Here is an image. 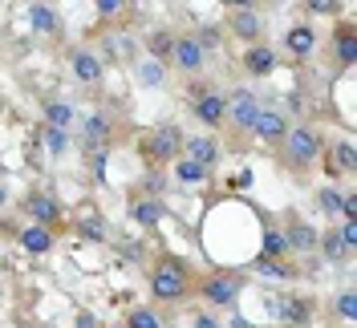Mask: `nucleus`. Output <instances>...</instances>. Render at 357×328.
Here are the masks:
<instances>
[{"label":"nucleus","mask_w":357,"mask_h":328,"mask_svg":"<svg viewBox=\"0 0 357 328\" xmlns=\"http://www.w3.org/2000/svg\"><path fill=\"white\" fill-rule=\"evenodd\" d=\"M130 219L138 227H158V223L167 219V203H162V198H134Z\"/></svg>","instance_id":"23"},{"label":"nucleus","mask_w":357,"mask_h":328,"mask_svg":"<svg viewBox=\"0 0 357 328\" xmlns=\"http://www.w3.org/2000/svg\"><path fill=\"white\" fill-rule=\"evenodd\" d=\"M325 166H329V175H354L357 171V150L349 138H341V142H325Z\"/></svg>","instance_id":"17"},{"label":"nucleus","mask_w":357,"mask_h":328,"mask_svg":"<svg viewBox=\"0 0 357 328\" xmlns=\"http://www.w3.org/2000/svg\"><path fill=\"white\" fill-rule=\"evenodd\" d=\"M110 328H122V325H110Z\"/></svg>","instance_id":"42"},{"label":"nucleus","mask_w":357,"mask_h":328,"mask_svg":"<svg viewBox=\"0 0 357 328\" xmlns=\"http://www.w3.org/2000/svg\"><path fill=\"white\" fill-rule=\"evenodd\" d=\"M289 130H292V126H289V118H284L280 109H260V114H256V122H252V138H260V142L272 146V150L289 138Z\"/></svg>","instance_id":"10"},{"label":"nucleus","mask_w":357,"mask_h":328,"mask_svg":"<svg viewBox=\"0 0 357 328\" xmlns=\"http://www.w3.org/2000/svg\"><path fill=\"white\" fill-rule=\"evenodd\" d=\"M114 134H118L114 114L110 109H93L86 122H82V146H86V150H110Z\"/></svg>","instance_id":"8"},{"label":"nucleus","mask_w":357,"mask_h":328,"mask_svg":"<svg viewBox=\"0 0 357 328\" xmlns=\"http://www.w3.org/2000/svg\"><path fill=\"white\" fill-rule=\"evenodd\" d=\"M37 328H57V325H37Z\"/></svg>","instance_id":"41"},{"label":"nucleus","mask_w":357,"mask_h":328,"mask_svg":"<svg viewBox=\"0 0 357 328\" xmlns=\"http://www.w3.org/2000/svg\"><path fill=\"white\" fill-rule=\"evenodd\" d=\"M183 158H191L195 166H203L207 175L220 166V138L215 134H195V138H187L183 142Z\"/></svg>","instance_id":"13"},{"label":"nucleus","mask_w":357,"mask_h":328,"mask_svg":"<svg viewBox=\"0 0 357 328\" xmlns=\"http://www.w3.org/2000/svg\"><path fill=\"white\" fill-rule=\"evenodd\" d=\"M175 37H178V33H171V29H155V33L146 37V53H151V61H155V65H171Z\"/></svg>","instance_id":"25"},{"label":"nucleus","mask_w":357,"mask_h":328,"mask_svg":"<svg viewBox=\"0 0 357 328\" xmlns=\"http://www.w3.org/2000/svg\"><path fill=\"white\" fill-rule=\"evenodd\" d=\"M93 13H98L102 21H114V17L130 13V4H122V0H98V4H93Z\"/></svg>","instance_id":"34"},{"label":"nucleus","mask_w":357,"mask_h":328,"mask_svg":"<svg viewBox=\"0 0 357 328\" xmlns=\"http://www.w3.org/2000/svg\"><path fill=\"white\" fill-rule=\"evenodd\" d=\"M73 231H77V240H86V243H106L110 240V223L98 215V211L82 215L77 223H73Z\"/></svg>","instance_id":"24"},{"label":"nucleus","mask_w":357,"mask_h":328,"mask_svg":"<svg viewBox=\"0 0 357 328\" xmlns=\"http://www.w3.org/2000/svg\"><path fill=\"white\" fill-rule=\"evenodd\" d=\"M69 73H73V81H82V86H98L102 77H106V61H102V53H93V49H73V57H69Z\"/></svg>","instance_id":"11"},{"label":"nucleus","mask_w":357,"mask_h":328,"mask_svg":"<svg viewBox=\"0 0 357 328\" xmlns=\"http://www.w3.org/2000/svg\"><path fill=\"white\" fill-rule=\"evenodd\" d=\"M29 24H33V33H41V37H57V33H61V13H57L53 4H29Z\"/></svg>","instance_id":"21"},{"label":"nucleus","mask_w":357,"mask_h":328,"mask_svg":"<svg viewBox=\"0 0 357 328\" xmlns=\"http://www.w3.org/2000/svg\"><path fill=\"white\" fill-rule=\"evenodd\" d=\"M191 114L207 130H223V122H227V93H220L215 86H191Z\"/></svg>","instance_id":"5"},{"label":"nucleus","mask_w":357,"mask_h":328,"mask_svg":"<svg viewBox=\"0 0 357 328\" xmlns=\"http://www.w3.org/2000/svg\"><path fill=\"white\" fill-rule=\"evenodd\" d=\"M195 267L183 256H155V263L146 267V288L155 304H183L195 296Z\"/></svg>","instance_id":"1"},{"label":"nucleus","mask_w":357,"mask_h":328,"mask_svg":"<svg viewBox=\"0 0 357 328\" xmlns=\"http://www.w3.org/2000/svg\"><path fill=\"white\" fill-rule=\"evenodd\" d=\"M37 138L45 142V150L49 154H66L69 150V130H53V126H41Z\"/></svg>","instance_id":"31"},{"label":"nucleus","mask_w":357,"mask_h":328,"mask_svg":"<svg viewBox=\"0 0 357 328\" xmlns=\"http://www.w3.org/2000/svg\"><path fill=\"white\" fill-rule=\"evenodd\" d=\"M171 65H175L178 73H203V65H207V53L199 49L195 33H178V37H175V53H171Z\"/></svg>","instance_id":"12"},{"label":"nucleus","mask_w":357,"mask_h":328,"mask_svg":"<svg viewBox=\"0 0 357 328\" xmlns=\"http://www.w3.org/2000/svg\"><path fill=\"white\" fill-rule=\"evenodd\" d=\"M284 49H289L292 61H309L312 53H317V29L309 21L292 24L289 33H284Z\"/></svg>","instance_id":"16"},{"label":"nucleus","mask_w":357,"mask_h":328,"mask_svg":"<svg viewBox=\"0 0 357 328\" xmlns=\"http://www.w3.org/2000/svg\"><path fill=\"white\" fill-rule=\"evenodd\" d=\"M171 166H175V178L183 182V187H195V182H207V178H211L203 166H195V162H191V158H183V154H178Z\"/></svg>","instance_id":"29"},{"label":"nucleus","mask_w":357,"mask_h":328,"mask_svg":"<svg viewBox=\"0 0 357 328\" xmlns=\"http://www.w3.org/2000/svg\"><path fill=\"white\" fill-rule=\"evenodd\" d=\"M317 207L329 219H341V191H337V187H321V191H317Z\"/></svg>","instance_id":"33"},{"label":"nucleus","mask_w":357,"mask_h":328,"mask_svg":"<svg viewBox=\"0 0 357 328\" xmlns=\"http://www.w3.org/2000/svg\"><path fill=\"white\" fill-rule=\"evenodd\" d=\"M77 328H98V320H93L89 312H82V316H77Z\"/></svg>","instance_id":"39"},{"label":"nucleus","mask_w":357,"mask_h":328,"mask_svg":"<svg viewBox=\"0 0 357 328\" xmlns=\"http://www.w3.org/2000/svg\"><path fill=\"white\" fill-rule=\"evenodd\" d=\"M260 256H264V260H289V247H284V235H280V227H264Z\"/></svg>","instance_id":"28"},{"label":"nucleus","mask_w":357,"mask_h":328,"mask_svg":"<svg viewBox=\"0 0 357 328\" xmlns=\"http://www.w3.org/2000/svg\"><path fill=\"white\" fill-rule=\"evenodd\" d=\"M317 251H321V256H325L329 263H341V260H349V256H354V251L341 243L337 227H329V231H321V235H317Z\"/></svg>","instance_id":"26"},{"label":"nucleus","mask_w":357,"mask_h":328,"mask_svg":"<svg viewBox=\"0 0 357 328\" xmlns=\"http://www.w3.org/2000/svg\"><path fill=\"white\" fill-rule=\"evenodd\" d=\"M122 328H162V316H158L155 308H146V304H138L126 312V320H122Z\"/></svg>","instance_id":"30"},{"label":"nucleus","mask_w":357,"mask_h":328,"mask_svg":"<svg viewBox=\"0 0 357 328\" xmlns=\"http://www.w3.org/2000/svg\"><path fill=\"white\" fill-rule=\"evenodd\" d=\"M231 33L240 37L244 45H256V41H264V29H260V17H256V8L252 4H240V8H231Z\"/></svg>","instance_id":"18"},{"label":"nucleus","mask_w":357,"mask_h":328,"mask_svg":"<svg viewBox=\"0 0 357 328\" xmlns=\"http://www.w3.org/2000/svg\"><path fill=\"white\" fill-rule=\"evenodd\" d=\"M276 61H280V57H276V49H272L268 41L248 45V49H244V57H240V65H244L248 77H268V73L276 69Z\"/></svg>","instance_id":"15"},{"label":"nucleus","mask_w":357,"mask_h":328,"mask_svg":"<svg viewBox=\"0 0 357 328\" xmlns=\"http://www.w3.org/2000/svg\"><path fill=\"white\" fill-rule=\"evenodd\" d=\"M45 126H53V130H73V122H77V106L73 102H61V97H53V102H45Z\"/></svg>","instance_id":"22"},{"label":"nucleus","mask_w":357,"mask_h":328,"mask_svg":"<svg viewBox=\"0 0 357 328\" xmlns=\"http://www.w3.org/2000/svg\"><path fill=\"white\" fill-rule=\"evenodd\" d=\"M252 272H260V276H272V280H296V276H301L292 260H264V256H256Z\"/></svg>","instance_id":"27"},{"label":"nucleus","mask_w":357,"mask_h":328,"mask_svg":"<svg viewBox=\"0 0 357 328\" xmlns=\"http://www.w3.org/2000/svg\"><path fill=\"white\" fill-rule=\"evenodd\" d=\"M21 247L29 256H49L53 247H57V231H49V227H37V223H24L21 227Z\"/></svg>","instance_id":"20"},{"label":"nucleus","mask_w":357,"mask_h":328,"mask_svg":"<svg viewBox=\"0 0 357 328\" xmlns=\"http://www.w3.org/2000/svg\"><path fill=\"white\" fill-rule=\"evenodd\" d=\"M280 235H284V247H289V256H309V251H317V227H312L309 219L301 215H289L284 219V227H280Z\"/></svg>","instance_id":"9"},{"label":"nucleus","mask_w":357,"mask_h":328,"mask_svg":"<svg viewBox=\"0 0 357 328\" xmlns=\"http://www.w3.org/2000/svg\"><path fill=\"white\" fill-rule=\"evenodd\" d=\"M89 154V175L102 178V171H106V150H86Z\"/></svg>","instance_id":"36"},{"label":"nucleus","mask_w":357,"mask_h":328,"mask_svg":"<svg viewBox=\"0 0 357 328\" xmlns=\"http://www.w3.org/2000/svg\"><path fill=\"white\" fill-rule=\"evenodd\" d=\"M191 325H195V328H220V320L203 308V312H195V316H191Z\"/></svg>","instance_id":"37"},{"label":"nucleus","mask_w":357,"mask_h":328,"mask_svg":"<svg viewBox=\"0 0 357 328\" xmlns=\"http://www.w3.org/2000/svg\"><path fill=\"white\" fill-rule=\"evenodd\" d=\"M333 312L341 316V320H349V325L357 320V292H354V288H341V292H337Z\"/></svg>","instance_id":"32"},{"label":"nucleus","mask_w":357,"mask_h":328,"mask_svg":"<svg viewBox=\"0 0 357 328\" xmlns=\"http://www.w3.org/2000/svg\"><path fill=\"white\" fill-rule=\"evenodd\" d=\"M333 61H337V69H354V61H357V24L354 21H337V29H333Z\"/></svg>","instance_id":"14"},{"label":"nucleus","mask_w":357,"mask_h":328,"mask_svg":"<svg viewBox=\"0 0 357 328\" xmlns=\"http://www.w3.org/2000/svg\"><path fill=\"white\" fill-rule=\"evenodd\" d=\"M244 288H248L244 272H211V276L195 280V296L207 304V312H231L240 304Z\"/></svg>","instance_id":"3"},{"label":"nucleus","mask_w":357,"mask_h":328,"mask_svg":"<svg viewBox=\"0 0 357 328\" xmlns=\"http://www.w3.org/2000/svg\"><path fill=\"white\" fill-rule=\"evenodd\" d=\"M276 154H280V166L284 171L305 175V171H312L321 162V154H325V134L317 130V126H292L289 138L276 146Z\"/></svg>","instance_id":"2"},{"label":"nucleus","mask_w":357,"mask_h":328,"mask_svg":"<svg viewBox=\"0 0 357 328\" xmlns=\"http://www.w3.org/2000/svg\"><path fill=\"white\" fill-rule=\"evenodd\" d=\"M260 97L252 93V89H236L231 97H227V122L223 126H231V134H252V122H256V114H260Z\"/></svg>","instance_id":"7"},{"label":"nucleus","mask_w":357,"mask_h":328,"mask_svg":"<svg viewBox=\"0 0 357 328\" xmlns=\"http://www.w3.org/2000/svg\"><path fill=\"white\" fill-rule=\"evenodd\" d=\"M21 215L29 223H37V227H49V231H57L61 223H66V211H61V203L49 195V191H29L21 198Z\"/></svg>","instance_id":"6"},{"label":"nucleus","mask_w":357,"mask_h":328,"mask_svg":"<svg viewBox=\"0 0 357 328\" xmlns=\"http://www.w3.org/2000/svg\"><path fill=\"white\" fill-rule=\"evenodd\" d=\"M183 142H187V134L178 130L175 122H162V126H155V130H146L138 138V150H142V158H146L151 166L167 171L178 154H183Z\"/></svg>","instance_id":"4"},{"label":"nucleus","mask_w":357,"mask_h":328,"mask_svg":"<svg viewBox=\"0 0 357 328\" xmlns=\"http://www.w3.org/2000/svg\"><path fill=\"white\" fill-rule=\"evenodd\" d=\"M276 316H280L289 328H309L312 300H309V296H289V300H276Z\"/></svg>","instance_id":"19"},{"label":"nucleus","mask_w":357,"mask_h":328,"mask_svg":"<svg viewBox=\"0 0 357 328\" xmlns=\"http://www.w3.org/2000/svg\"><path fill=\"white\" fill-rule=\"evenodd\" d=\"M8 207V191H4V182H0V211Z\"/></svg>","instance_id":"40"},{"label":"nucleus","mask_w":357,"mask_h":328,"mask_svg":"<svg viewBox=\"0 0 357 328\" xmlns=\"http://www.w3.org/2000/svg\"><path fill=\"white\" fill-rule=\"evenodd\" d=\"M341 4H325V0H312V4H305V13H312V17H325V13H337Z\"/></svg>","instance_id":"38"},{"label":"nucleus","mask_w":357,"mask_h":328,"mask_svg":"<svg viewBox=\"0 0 357 328\" xmlns=\"http://www.w3.org/2000/svg\"><path fill=\"white\" fill-rule=\"evenodd\" d=\"M142 86H146V89L162 86V65H155V61H146V65H142Z\"/></svg>","instance_id":"35"}]
</instances>
